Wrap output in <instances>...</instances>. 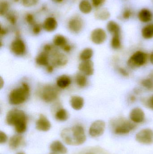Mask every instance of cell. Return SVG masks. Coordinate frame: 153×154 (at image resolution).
<instances>
[{"mask_svg": "<svg viewBox=\"0 0 153 154\" xmlns=\"http://www.w3.org/2000/svg\"><path fill=\"white\" fill-rule=\"evenodd\" d=\"M61 136L64 142L68 145H81L86 140L84 128L80 125L65 128L62 130Z\"/></svg>", "mask_w": 153, "mask_h": 154, "instance_id": "6da1fadb", "label": "cell"}, {"mask_svg": "<svg viewBox=\"0 0 153 154\" xmlns=\"http://www.w3.org/2000/svg\"><path fill=\"white\" fill-rule=\"evenodd\" d=\"M5 120L7 125L14 127L18 134H23L26 132L28 118L22 110L18 109L10 110L6 115Z\"/></svg>", "mask_w": 153, "mask_h": 154, "instance_id": "7a4b0ae2", "label": "cell"}, {"mask_svg": "<svg viewBox=\"0 0 153 154\" xmlns=\"http://www.w3.org/2000/svg\"><path fill=\"white\" fill-rule=\"evenodd\" d=\"M30 92L29 86L23 82L19 88L13 89L9 94V100L13 105H19L24 103L28 98Z\"/></svg>", "mask_w": 153, "mask_h": 154, "instance_id": "3957f363", "label": "cell"}, {"mask_svg": "<svg viewBox=\"0 0 153 154\" xmlns=\"http://www.w3.org/2000/svg\"><path fill=\"white\" fill-rule=\"evenodd\" d=\"M112 125L114 133L117 135L129 134L136 127L135 123L123 118L117 119L113 120Z\"/></svg>", "mask_w": 153, "mask_h": 154, "instance_id": "277c9868", "label": "cell"}, {"mask_svg": "<svg viewBox=\"0 0 153 154\" xmlns=\"http://www.w3.org/2000/svg\"><path fill=\"white\" fill-rule=\"evenodd\" d=\"M60 90L57 86L53 85H47L44 86L40 91L41 99L47 103L54 101L58 98Z\"/></svg>", "mask_w": 153, "mask_h": 154, "instance_id": "5b68a950", "label": "cell"}, {"mask_svg": "<svg viewBox=\"0 0 153 154\" xmlns=\"http://www.w3.org/2000/svg\"><path fill=\"white\" fill-rule=\"evenodd\" d=\"M147 58L148 56L145 52L141 51H136L128 59V66L133 69L143 66L146 63Z\"/></svg>", "mask_w": 153, "mask_h": 154, "instance_id": "8992f818", "label": "cell"}, {"mask_svg": "<svg viewBox=\"0 0 153 154\" xmlns=\"http://www.w3.org/2000/svg\"><path fill=\"white\" fill-rule=\"evenodd\" d=\"M135 139L143 144H152L153 142V131L149 128L142 129L136 134Z\"/></svg>", "mask_w": 153, "mask_h": 154, "instance_id": "52a82bcc", "label": "cell"}, {"mask_svg": "<svg viewBox=\"0 0 153 154\" xmlns=\"http://www.w3.org/2000/svg\"><path fill=\"white\" fill-rule=\"evenodd\" d=\"M106 129V123L102 120H97L91 125L89 129V134L93 137L101 136Z\"/></svg>", "mask_w": 153, "mask_h": 154, "instance_id": "ba28073f", "label": "cell"}, {"mask_svg": "<svg viewBox=\"0 0 153 154\" xmlns=\"http://www.w3.org/2000/svg\"><path fill=\"white\" fill-rule=\"evenodd\" d=\"M52 56L51 62L52 66L54 67L63 66H65L68 62L67 57L58 51L54 49L53 51L49 54Z\"/></svg>", "mask_w": 153, "mask_h": 154, "instance_id": "9c48e42d", "label": "cell"}, {"mask_svg": "<svg viewBox=\"0 0 153 154\" xmlns=\"http://www.w3.org/2000/svg\"><path fill=\"white\" fill-rule=\"evenodd\" d=\"M107 38V32L102 28H96L93 30L91 33V39L92 42L96 45H100L104 43Z\"/></svg>", "mask_w": 153, "mask_h": 154, "instance_id": "30bf717a", "label": "cell"}, {"mask_svg": "<svg viewBox=\"0 0 153 154\" xmlns=\"http://www.w3.org/2000/svg\"><path fill=\"white\" fill-rule=\"evenodd\" d=\"M10 49L12 52L15 55L22 56L26 52V45L22 40L17 38L12 42Z\"/></svg>", "mask_w": 153, "mask_h": 154, "instance_id": "8fae6325", "label": "cell"}, {"mask_svg": "<svg viewBox=\"0 0 153 154\" xmlns=\"http://www.w3.org/2000/svg\"><path fill=\"white\" fill-rule=\"evenodd\" d=\"M137 17L140 22L148 24L153 20V13L148 8H143L137 13Z\"/></svg>", "mask_w": 153, "mask_h": 154, "instance_id": "7c38bea8", "label": "cell"}, {"mask_svg": "<svg viewBox=\"0 0 153 154\" xmlns=\"http://www.w3.org/2000/svg\"><path fill=\"white\" fill-rule=\"evenodd\" d=\"M130 120L135 124L143 123L145 119V114L142 109L139 107L134 108L129 114Z\"/></svg>", "mask_w": 153, "mask_h": 154, "instance_id": "4fadbf2b", "label": "cell"}, {"mask_svg": "<svg viewBox=\"0 0 153 154\" xmlns=\"http://www.w3.org/2000/svg\"><path fill=\"white\" fill-rule=\"evenodd\" d=\"M83 27V22L80 17H75L71 18L68 22V29L73 33H79L82 29Z\"/></svg>", "mask_w": 153, "mask_h": 154, "instance_id": "5bb4252c", "label": "cell"}, {"mask_svg": "<svg viewBox=\"0 0 153 154\" xmlns=\"http://www.w3.org/2000/svg\"><path fill=\"white\" fill-rule=\"evenodd\" d=\"M79 69L81 73L86 76L92 75L94 74V64L92 60L83 61L79 66Z\"/></svg>", "mask_w": 153, "mask_h": 154, "instance_id": "9a60e30c", "label": "cell"}, {"mask_svg": "<svg viewBox=\"0 0 153 154\" xmlns=\"http://www.w3.org/2000/svg\"><path fill=\"white\" fill-rule=\"evenodd\" d=\"M51 127L50 121L46 117L41 114L36 123V128L39 131L47 132L50 130Z\"/></svg>", "mask_w": 153, "mask_h": 154, "instance_id": "2e32d148", "label": "cell"}, {"mask_svg": "<svg viewBox=\"0 0 153 154\" xmlns=\"http://www.w3.org/2000/svg\"><path fill=\"white\" fill-rule=\"evenodd\" d=\"M106 29L108 32L112 36L121 34V27L119 23L116 21L113 20H109L106 25Z\"/></svg>", "mask_w": 153, "mask_h": 154, "instance_id": "e0dca14e", "label": "cell"}, {"mask_svg": "<svg viewBox=\"0 0 153 154\" xmlns=\"http://www.w3.org/2000/svg\"><path fill=\"white\" fill-rule=\"evenodd\" d=\"M24 144V138L19 135L13 136L9 140V147L12 150H16Z\"/></svg>", "mask_w": 153, "mask_h": 154, "instance_id": "ac0fdd59", "label": "cell"}, {"mask_svg": "<svg viewBox=\"0 0 153 154\" xmlns=\"http://www.w3.org/2000/svg\"><path fill=\"white\" fill-rule=\"evenodd\" d=\"M94 16L97 20L105 21L109 20L111 16L110 12L108 10L105 8H98L95 11Z\"/></svg>", "mask_w": 153, "mask_h": 154, "instance_id": "d6986e66", "label": "cell"}, {"mask_svg": "<svg viewBox=\"0 0 153 154\" xmlns=\"http://www.w3.org/2000/svg\"><path fill=\"white\" fill-rule=\"evenodd\" d=\"M57 23L54 17H49L45 20L43 24L44 29L47 32H51L54 31L57 28Z\"/></svg>", "mask_w": 153, "mask_h": 154, "instance_id": "ffe728a7", "label": "cell"}, {"mask_svg": "<svg viewBox=\"0 0 153 154\" xmlns=\"http://www.w3.org/2000/svg\"><path fill=\"white\" fill-rule=\"evenodd\" d=\"M50 149L53 152L66 154L67 152L66 147L59 141H54L51 143Z\"/></svg>", "mask_w": 153, "mask_h": 154, "instance_id": "44dd1931", "label": "cell"}, {"mask_svg": "<svg viewBox=\"0 0 153 154\" xmlns=\"http://www.w3.org/2000/svg\"><path fill=\"white\" fill-rule=\"evenodd\" d=\"M71 106L75 110H81L84 105L83 98L78 96H73L70 99Z\"/></svg>", "mask_w": 153, "mask_h": 154, "instance_id": "7402d4cb", "label": "cell"}, {"mask_svg": "<svg viewBox=\"0 0 153 154\" xmlns=\"http://www.w3.org/2000/svg\"><path fill=\"white\" fill-rule=\"evenodd\" d=\"M49 54L46 51L41 52L36 57V63L39 66H47L49 65Z\"/></svg>", "mask_w": 153, "mask_h": 154, "instance_id": "603a6c76", "label": "cell"}, {"mask_svg": "<svg viewBox=\"0 0 153 154\" xmlns=\"http://www.w3.org/2000/svg\"><path fill=\"white\" fill-rule=\"evenodd\" d=\"M71 82L72 81L70 77L66 75H62L57 78L56 84L58 88L61 89H65L71 85Z\"/></svg>", "mask_w": 153, "mask_h": 154, "instance_id": "cb8c5ba5", "label": "cell"}, {"mask_svg": "<svg viewBox=\"0 0 153 154\" xmlns=\"http://www.w3.org/2000/svg\"><path fill=\"white\" fill-rule=\"evenodd\" d=\"M142 37L145 39H151L153 38V23L146 24L141 30Z\"/></svg>", "mask_w": 153, "mask_h": 154, "instance_id": "d4e9b609", "label": "cell"}, {"mask_svg": "<svg viewBox=\"0 0 153 154\" xmlns=\"http://www.w3.org/2000/svg\"><path fill=\"white\" fill-rule=\"evenodd\" d=\"M80 11L84 14L91 13L93 10V5L89 0H82L79 5Z\"/></svg>", "mask_w": 153, "mask_h": 154, "instance_id": "484cf974", "label": "cell"}, {"mask_svg": "<svg viewBox=\"0 0 153 154\" xmlns=\"http://www.w3.org/2000/svg\"><path fill=\"white\" fill-rule=\"evenodd\" d=\"M55 117L58 121L63 122L68 119L69 114L66 109L63 108L59 109L55 114Z\"/></svg>", "mask_w": 153, "mask_h": 154, "instance_id": "4316f807", "label": "cell"}, {"mask_svg": "<svg viewBox=\"0 0 153 154\" xmlns=\"http://www.w3.org/2000/svg\"><path fill=\"white\" fill-rule=\"evenodd\" d=\"M110 45L111 48L115 50H118L120 49L122 46L121 42V34L115 35L112 36Z\"/></svg>", "mask_w": 153, "mask_h": 154, "instance_id": "83f0119b", "label": "cell"}, {"mask_svg": "<svg viewBox=\"0 0 153 154\" xmlns=\"http://www.w3.org/2000/svg\"><path fill=\"white\" fill-rule=\"evenodd\" d=\"M53 43L55 46L62 48L67 44V41L64 36L61 35H57L54 37Z\"/></svg>", "mask_w": 153, "mask_h": 154, "instance_id": "f1b7e54d", "label": "cell"}, {"mask_svg": "<svg viewBox=\"0 0 153 154\" xmlns=\"http://www.w3.org/2000/svg\"><path fill=\"white\" fill-rule=\"evenodd\" d=\"M93 55V51L91 48H86L82 51L80 55V58L83 61L90 60Z\"/></svg>", "mask_w": 153, "mask_h": 154, "instance_id": "f546056e", "label": "cell"}, {"mask_svg": "<svg viewBox=\"0 0 153 154\" xmlns=\"http://www.w3.org/2000/svg\"><path fill=\"white\" fill-rule=\"evenodd\" d=\"M75 81L77 85L81 88H84L87 85L88 80L87 77L82 73H78L75 77Z\"/></svg>", "mask_w": 153, "mask_h": 154, "instance_id": "4dcf8cb0", "label": "cell"}, {"mask_svg": "<svg viewBox=\"0 0 153 154\" xmlns=\"http://www.w3.org/2000/svg\"><path fill=\"white\" fill-rule=\"evenodd\" d=\"M134 12L133 9L129 7H125L122 11L120 18L124 20H130L134 16Z\"/></svg>", "mask_w": 153, "mask_h": 154, "instance_id": "1f68e13d", "label": "cell"}, {"mask_svg": "<svg viewBox=\"0 0 153 154\" xmlns=\"http://www.w3.org/2000/svg\"><path fill=\"white\" fill-rule=\"evenodd\" d=\"M9 9V3L6 1H1L0 3V14L1 16L6 15Z\"/></svg>", "mask_w": 153, "mask_h": 154, "instance_id": "d6a6232c", "label": "cell"}, {"mask_svg": "<svg viewBox=\"0 0 153 154\" xmlns=\"http://www.w3.org/2000/svg\"><path fill=\"white\" fill-rule=\"evenodd\" d=\"M141 83L143 87L147 89L151 90L153 89V80L151 78H148L143 79L141 81Z\"/></svg>", "mask_w": 153, "mask_h": 154, "instance_id": "836d02e7", "label": "cell"}, {"mask_svg": "<svg viewBox=\"0 0 153 154\" xmlns=\"http://www.w3.org/2000/svg\"><path fill=\"white\" fill-rule=\"evenodd\" d=\"M5 15H6V19L11 24L14 25L17 23L18 17L14 12H9Z\"/></svg>", "mask_w": 153, "mask_h": 154, "instance_id": "e575fe53", "label": "cell"}, {"mask_svg": "<svg viewBox=\"0 0 153 154\" xmlns=\"http://www.w3.org/2000/svg\"><path fill=\"white\" fill-rule=\"evenodd\" d=\"M39 0H22V5L26 7H31L37 5Z\"/></svg>", "mask_w": 153, "mask_h": 154, "instance_id": "d590c367", "label": "cell"}, {"mask_svg": "<svg viewBox=\"0 0 153 154\" xmlns=\"http://www.w3.org/2000/svg\"><path fill=\"white\" fill-rule=\"evenodd\" d=\"M92 3L93 7L98 8H101L105 3L107 0H91Z\"/></svg>", "mask_w": 153, "mask_h": 154, "instance_id": "8d00e7d4", "label": "cell"}, {"mask_svg": "<svg viewBox=\"0 0 153 154\" xmlns=\"http://www.w3.org/2000/svg\"><path fill=\"white\" fill-rule=\"evenodd\" d=\"M25 20L27 23L30 25H35V20L34 16L31 14H28L25 17Z\"/></svg>", "mask_w": 153, "mask_h": 154, "instance_id": "74e56055", "label": "cell"}, {"mask_svg": "<svg viewBox=\"0 0 153 154\" xmlns=\"http://www.w3.org/2000/svg\"><path fill=\"white\" fill-rule=\"evenodd\" d=\"M143 103L147 107L153 110V95L146 100Z\"/></svg>", "mask_w": 153, "mask_h": 154, "instance_id": "f35d334b", "label": "cell"}, {"mask_svg": "<svg viewBox=\"0 0 153 154\" xmlns=\"http://www.w3.org/2000/svg\"><path fill=\"white\" fill-rule=\"evenodd\" d=\"M7 139L8 137L6 134L4 132L1 131L0 132V143L1 144L7 142Z\"/></svg>", "mask_w": 153, "mask_h": 154, "instance_id": "ab89813d", "label": "cell"}, {"mask_svg": "<svg viewBox=\"0 0 153 154\" xmlns=\"http://www.w3.org/2000/svg\"><path fill=\"white\" fill-rule=\"evenodd\" d=\"M41 30V26L40 24H35L33 25V28H32V32L35 34H38L40 33Z\"/></svg>", "mask_w": 153, "mask_h": 154, "instance_id": "60d3db41", "label": "cell"}, {"mask_svg": "<svg viewBox=\"0 0 153 154\" xmlns=\"http://www.w3.org/2000/svg\"><path fill=\"white\" fill-rule=\"evenodd\" d=\"M118 71L119 74H121L124 77H127L129 76V73L125 68L122 67L119 68Z\"/></svg>", "mask_w": 153, "mask_h": 154, "instance_id": "b9f144b4", "label": "cell"}, {"mask_svg": "<svg viewBox=\"0 0 153 154\" xmlns=\"http://www.w3.org/2000/svg\"><path fill=\"white\" fill-rule=\"evenodd\" d=\"M62 48L64 51L68 52L71 51V49H72V47L69 44H67L63 46Z\"/></svg>", "mask_w": 153, "mask_h": 154, "instance_id": "7bdbcfd3", "label": "cell"}, {"mask_svg": "<svg viewBox=\"0 0 153 154\" xmlns=\"http://www.w3.org/2000/svg\"><path fill=\"white\" fill-rule=\"evenodd\" d=\"M7 30L4 29V28H2L1 26V30H0V35H1V36H4V35H5L7 33Z\"/></svg>", "mask_w": 153, "mask_h": 154, "instance_id": "ee69618b", "label": "cell"}, {"mask_svg": "<svg viewBox=\"0 0 153 154\" xmlns=\"http://www.w3.org/2000/svg\"><path fill=\"white\" fill-rule=\"evenodd\" d=\"M46 70L48 73H51L54 70V67L52 65H49L46 67Z\"/></svg>", "mask_w": 153, "mask_h": 154, "instance_id": "f6af8a7d", "label": "cell"}, {"mask_svg": "<svg viewBox=\"0 0 153 154\" xmlns=\"http://www.w3.org/2000/svg\"><path fill=\"white\" fill-rule=\"evenodd\" d=\"M129 100H130V102H134L136 101V98L135 96H131L129 97Z\"/></svg>", "mask_w": 153, "mask_h": 154, "instance_id": "bcb514c9", "label": "cell"}, {"mask_svg": "<svg viewBox=\"0 0 153 154\" xmlns=\"http://www.w3.org/2000/svg\"><path fill=\"white\" fill-rule=\"evenodd\" d=\"M150 61L153 65V52L151 53L150 56Z\"/></svg>", "mask_w": 153, "mask_h": 154, "instance_id": "7dc6e473", "label": "cell"}, {"mask_svg": "<svg viewBox=\"0 0 153 154\" xmlns=\"http://www.w3.org/2000/svg\"><path fill=\"white\" fill-rule=\"evenodd\" d=\"M51 1L55 3H61L63 2V0H51Z\"/></svg>", "mask_w": 153, "mask_h": 154, "instance_id": "c3c4849f", "label": "cell"}, {"mask_svg": "<svg viewBox=\"0 0 153 154\" xmlns=\"http://www.w3.org/2000/svg\"><path fill=\"white\" fill-rule=\"evenodd\" d=\"M149 78H151V79L153 80V70L152 71V72L149 75Z\"/></svg>", "mask_w": 153, "mask_h": 154, "instance_id": "681fc988", "label": "cell"}, {"mask_svg": "<svg viewBox=\"0 0 153 154\" xmlns=\"http://www.w3.org/2000/svg\"><path fill=\"white\" fill-rule=\"evenodd\" d=\"M17 154H25L24 153H23V152H19V153H17Z\"/></svg>", "mask_w": 153, "mask_h": 154, "instance_id": "f907efd6", "label": "cell"}, {"mask_svg": "<svg viewBox=\"0 0 153 154\" xmlns=\"http://www.w3.org/2000/svg\"><path fill=\"white\" fill-rule=\"evenodd\" d=\"M50 154H58L57 153L53 152V153H51Z\"/></svg>", "mask_w": 153, "mask_h": 154, "instance_id": "816d5d0a", "label": "cell"}, {"mask_svg": "<svg viewBox=\"0 0 153 154\" xmlns=\"http://www.w3.org/2000/svg\"><path fill=\"white\" fill-rule=\"evenodd\" d=\"M125 1H128V0H125Z\"/></svg>", "mask_w": 153, "mask_h": 154, "instance_id": "f5cc1de1", "label": "cell"}]
</instances>
